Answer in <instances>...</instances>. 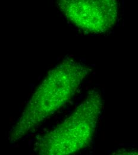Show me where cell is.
I'll use <instances>...</instances> for the list:
<instances>
[{"label": "cell", "mask_w": 138, "mask_h": 155, "mask_svg": "<svg viewBox=\"0 0 138 155\" xmlns=\"http://www.w3.org/2000/svg\"><path fill=\"white\" fill-rule=\"evenodd\" d=\"M83 63L67 58L50 72L28 103L21 116L10 133L15 142L65 104L87 75Z\"/></svg>", "instance_id": "6da1fadb"}, {"label": "cell", "mask_w": 138, "mask_h": 155, "mask_svg": "<svg viewBox=\"0 0 138 155\" xmlns=\"http://www.w3.org/2000/svg\"><path fill=\"white\" fill-rule=\"evenodd\" d=\"M102 107L101 94L91 91L75 112L35 143L40 155H64L76 153L91 142Z\"/></svg>", "instance_id": "7a4b0ae2"}, {"label": "cell", "mask_w": 138, "mask_h": 155, "mask_svg": "<svg viewBox=\"0 0 138 155\" xmlns=\"http://www.w3.org/2000/svg\"><path fill=\"white\" fill-rule=\"evenodd\" d=\"M65 17L87 34L110 30L118 14V0H57Z\"/></svg>", "instance_id": "3957f363"}]
</instances>
